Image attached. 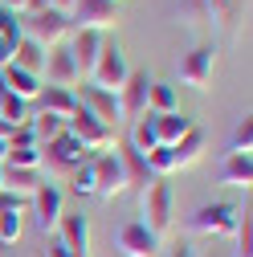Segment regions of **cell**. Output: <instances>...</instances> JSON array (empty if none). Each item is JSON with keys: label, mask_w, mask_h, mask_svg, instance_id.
Returning <instances> with one entry per match:
<instances>
[{"label": "cell", "mask_w": 253, "mask_h": 257, "mask_svg": "<svg viewBox=\"0 0 253 257\" xmlns=\"http://www.w3.org/2000/svg\"><path fill=\"white\" fill-rule=\"evenodd\" d=\"M70 33H74L70 17H61V13H53V9L25 13V17H21V37H25V41H33V45H41V49H53V45H61Z\"/></svg>", "instance_id": "6da1fadb"}, {"label": "cell", "mask_w": 253, "mask_h": 257, "mask_svg": "<svg viewBox=\"0 0 253 257\" xmlns=\"http://www.w3.org/2000/svg\"><path fill=\"white\" fill-rule=\"evenodd\" d=\"M82 164H90V151L70 131H61L57 139L41 143V172L49 168V176H74Z\"/></svg>", "instance_id": "7a4b0ae2"}, {"label": "cell", "mask_w": 253, "mask_h": 257, "mask_svg": "<svg viewBox=\"0 0 253 257\" xmlns=\"http://www.w3.org/2000/svg\"><path fill=\"white\" fill-rule=\"evenodd\" d=\"M139 212H143V224L155 233V237H164L172 229V188L168 180H147L139 188Z\"/></svg>", "instance_id": "3957f363"}, {"label": "cell", "mask_w": 253, "mask_h": 257, "mask_svg": "<svg viewBox=\"0 0 253 257\" xmlns=\"http://www.w3.org/2000/svg\"><path fill=\"white\" fill-rule=\"evenodd\" d=\"M237 224H241V208H237V204H225V200L200 204L192 216H188V229H192V233H204V237H233Z\"/></svg>", "instance_id": "277c9868"}, {"label": "cell", "mask_w": 253, "mask_h": 257, "mask_svg": "<svg viewBox=\"0 0 253 257\" xmlns=\"http://www.w3.org/2000/svg\"><path fill=\"white\" fill-rule=\"evenodd\" d=\"M126 74H131V66H126L122 45H118V41H102V53H98V61H94V70H90L86 86H98V90L118 94V86L126 82Z\"/></svg>", "instance_id": "5b68a950"}, {"label": "cell", "mask_w": 253, "mask_h": 257, "mask_svg": "<svg viewBox=\"0 0 253 257\" xmlns=\"http://www.w3.org/2000/svg\"><path fill=\"white\" fill-rule=\"evenodd\" d=\"M90 172H94V196L114 200L126 192V172H122V159L118 151H98L90 155Z\"/></svg>", "instance_id": "8992f818"}, {"label": "cell", "mask_w": 253, "mask_h": 257, "mask_svg": "<svg viewBox=\"0 0 253 257\" xmlns=\"http://www.w3.org/2000/svg\"><path fill=\"white\" fill-rule=\"evenodd\" d=\"M66 131L86 147V151H110L114 147V126H106V122H98L90 110H74L70 118H66Z\"/></svg>", "instance_id": "52a82bcc"}, {"label": "cell", "mask_w": 253, "mask_h": 257, "mask_svg": "<svg viewBox=\"0 0 253 257\" xmlns=\"http://www.w3.org/2000/svg\"><path fill=\"white\" fill-rule=\"evenodd\" d=\"M147 90H151V78H147V70H131L126 74V82L118 86V118L122 122H135V118H143L147 114Z\"/></svg>", "instance_id": "ba28073f"}, {"label": "cell", "mask_w": 253, "mask_h": 257, "mask_svg": "<svg viewBox=\"0 0 253 257\" xmlns=\"http://www.w3.org/2000/svg\"><path fill=\"white\" fill-rule=\"evenodd\" d=\"M245 9H249V0H200V21L220 29V37H237Z\"/></svg>", "instance_id": "9c48e42d"}, {"label": "cell", "mask_w": 253, "mask_h": 257, "mask_svg": "<svg viewBox=\"0 0 253 257\" xmlns=\"http://www.w3.org/2000/svg\"><path fill=\"white\" fill-rule=\"evenodd\" d=\"M41 82H45V86H61V90H74V86L82 82V74H78V66H74V53L66 49V41L53 45V49H45Z\"/></svg>", "instance_id": "30bf717a"}, {"label": "cell", "mask_w": 253, "mask_h": 257, "mask_svg": "<svg viewBox=\"0 0 253 257\" xmlns=\"http://www.w3.org/2000/svg\"><path fill=\"white\" fill-rule=\"evenodd\" d=\"M74 29H94V33H106V29L118 25V5L110 0H78L74 13H70Z\"/></svg>", "instance_id": "8fae6325"}, {"label": "cell", "mask_w": 253, "mask_h": 257, "mask_svg": "<svg viewBox=\"0 0 253 257\" xmlns=\"http://www.w3.org/2000/svg\"><path fill=\"white\" fill-rule=\"evenodd\" d=\"M102 33H94V29H74V33L66 37V49L74 53V66H78V74H82V82L90 78V70H94V61H98V53H102Z\"/></svg>", "instance_id": "7c38bea8"}, {"label": "cell", "mask_w": 253, "mask_h": 257, "mask_svg": "<svg viewBox=\"0 0 253 257\" xmlns=\"http://www.w3.org/2000/svg\"><path fill=\"white\" fill-rule=\"evenodd\" d=\"M118 253L122 257H160V237L143 220H131L118 229Z\"/></svg>", "instance_id": "4fadbf2b"}, {"label": "cell", "mask_w": 253, "mask_h": 257, "mask_svg": "<svg viewBox=\"0 0 253 257\" xmlns=\"http://www.w3.org/2000/svg\"><path fill=\"white\" fill-rule=\"evenodd\" d=\"M212 66H216V49H212V45H196L192 53L184 57V66H180L184 86H192V90H208V86H212Z\"/></svg>", "instance_id": "5bb4252c"}, {"label": "cell", "mask_w": 253, "mask_h": 257, "mask_svg": "<svg viewBox=\"0 0 253 257\" xmlns=\"http://www.w3.org/2000/svg\"><path fill=\"white\" fill-rule=\"evenodd\" d=\"M61 188L53 184V180H45L37 192H33V216H37V229L49 237L53 229H57V220H61Z\"/></svg>", "instance_id": "9a60e30c"}, {"label": "cell", "mask_w": 253, "mask_h": 257, "mask_svg": "<svg viewBox=\"0 0 253 257\" xmlns=\"http://www.w3.org/2000/svg\"><path fill=\"white\" fill-rule=\"evenodd\" d=\"M78 106L82 110H90L98 122H106V126H118L122 118H118V98L110 90H98V86H86L82 82V94H78Z\"/></svg>", "instance_id": "2e32d148"}, {"label": "cell", "mask_w": 253, "mask_h": 257, "mask_svg": "<svg viewBox=\"0 0 253 257\" xmlns=\"http://www.w3.org/2000/svg\"><path fill=\"white\" fill-rule=\"evenodd\" d=\"M53 233L66 241V249H70L74 257H86V253H90V220H86L82 212H61V220H57Z\"/></svg>", "instance_id": "e0dca14e"}, {"label": "cell", "mask_w": 253, "mask_h": 257, "mask_svg": "<svg viewBox=\"0 0 253 257\" xmlns=\"http://www.w3.org/2000/svg\"><path fill=\"white\" fill-rule=\"evenodd\" d=\"M0 78H5V90H9V94H17V98H25V102H37V94L45 90V82H41L37 74L17 70L13 61H9L5 70H0Z\"/></svg>", "instance_id": "ac0fdd59"}, {"label": "cell", "mask_w": 253, "mask_h": 257, "mask_svg": "<svg viewBox=\"0 0 253 257\" xmlns=\"http://www.w3.org/2000/svg\"><path fill=\"white\" fill-rule=\"evenodd\" d=\"M151 126H155V143H160V147H176L188 135L192 118L180 114V110H172V114H151Z\"/></svg>", "instance_id": "d6986e66"}, {"label": "cell", "mask_w": 253, "mask_h": 257, "mask_svg": "<svg viewBox=\"0 0 253 257\" xmlns=\"http://www.w3.org/2000/svg\"><path fill=\"white\" fill-rule=\"evenodd\" d=\"M45 184V172L37 168H5V188L17 192L21 200H33V192Z\"/></svg>", "instance_id": "ffe728a7"}, {"label": "cell", "mask_w": 253, "mask_h": 257, "mask_svg": "<svg viewBox=\"0 0 253 257\" xmlns=\"http://www.w3.org/2000/svg\"><path fill=\"white\" fill-rule=\"evenodd\" d=\"M220 184H225V188H249L253 184V159L229 151L225 164H220Z\"/></svg>", "instance_id": "44dd1931"}, {"label": "cell", "mask_w": 253, "mask_h": 257, "mask_svg": "<svg viewBox=\"0 0 253 257\" xmlns=\"http://www.w3.org/2000/svg\"><path fill=\"white\" fill-rule=\"evenodd\" d=\"M37 102H41V110H45V114L70 118V114L78 110V94H74V90H61V86H45V90L37 94Z\"/></svg>", "instance_id": "7402d4cb"}, {"label": "cell", "mask_w": 253, "mask_h": 257, "mask_svg": "<svg viewBox=\"0 0 253 257\" xmlns=\"http://www.w3.org/2000/svg\"><path fill=\"white\" fill-rule=\"evenodd\" d=\"M200 151H204V131L192 122V126H188V135L172 147V155H176V172H180V168H192L196 159H200Z\"/></svg>", "instance_id": "603a6c76"}, {"label": "cell", "mask_w": 253, "mask_h": 257, "mask_svg": "<svg viewBox=\"0 0 253 257\" xmlns=\"http://www.w3.org/2000/svg\"><path fill=\"white\" fill-rule=\"evenodd\" d=\"M172 110H180V94H176V86H168V82H151V90H147V114H172Z\"/></svg>", "instance_id": "cb8c5ba5"}, {"label": "cell", "mask_w": 253, "mask_h": 257, "mask_svg": "<svg viewBox=\"0 0 253 257\" xmlns=\"http://www.w3.org/2000/svg\"><path fill=\"white\" fill-rule=\"evenodd\" d=\"M13 66H17V70H29V74H37V78H41V66H45V49L21 37V41H17V49H13Z\"/></svg>", "instance_id": "d4e9b609"}, {"label": "cell", "mask_w": 253, "mask_h": 257, "mask_svg": "<svg viewBox=\"0 0 253 257\" xmlns=\"http://www.w3.org/2000/svg\"><path fill=\"white\" fill-rule=\"evenodd\" d=\"M118 159H122V172H126V188H143V184L151 180V172H147V164H143V155H139L131 143L118 151Z\"/></svg>", "instance_id": "484cf974"}, {"label": "cell", "mask_w": 253, "mask_h": 257, "mask_svg": "<svg viewBox=\"0 0 253 257\" xmlns=\"http://www.w3.org/2000/svg\"><path fill=\"white\" fill-rule=\"evenodd\" d=\"M126 143H131L139 155H147V151H155V147H160V143H155L151 114H143V118H135V122H131V139H126Z\"/></svg>", "instance_id": "4316f807"}, {"label": "cell", "mask_w": 253, "mask_h": 257, "mask_svg": "<svg viewBox=\"0 0 253 257\" xmlns=\"http://www.w3.org/2000/svg\"><path fill=\"white\" fill-rule=\"evenodd\" d=\"M29 126H33L37 143H49V139H57L61 131H66V118H57V114H45V110H37L33 118H29Z\"/></svg>", "instance_id": "83f0119b"}, {"label": "cell", "mask_w": 253, "mask_h": 257, "mask_svg": "<svg viewBox=\"0 0 253 257\" xmlns=\"http://www.w3.org/2000/svg\"><path fill=\"white\" fill-rule=\"evenodd\" d=\"M29 118V102L25 98H17V94H5V98H0V122H9V126H25Z\"/></svg>", "instance_id": "f1b7e54d"}, {"label": "cell", "mask_w": 253, "mask_h": 257, "mask_svg": "<svg viewBox=\"0 0 253 257\" xmlns=\"http://www.w3.org/2000/svg\"><path fill=\"white\" fill-rule=\"evenodd\" d=\"M143 164H147V172H151L155 180H164V176L176 172V155H172V147H155V151L143 155Z\"/></svg>", "instance_id": "f546056e"}, {"label": "cell", "mask_w": 253, "mask_h": 257, "mask_svg": "<svg viewBox=\"0 0 253 257\" xmlns=\"http://www.w3.org/2000/svg\"><path fill=\"white\" fill-rule=\"evenodd\" d=\"M5 168H37L41 172V147H9Z\"/></svg>", "instance_id": "4dcf8cb0"}, {"label": "cell", "mask_w": 253, "mask_h": 257, "mask_svg": "<svg viewBox=\"0 0 253 257\" xmlns=\"http://www.w3.org/2000/svg\"><path fill=\"white\" fill-rule=\"evenodd\" d=\"M25 233V224H21V212H0V245L13 249Z\"/></svg>", "instance_id": "1f68e13d"}, {"label": "cell", "mask_w": 253, "mask_h": 257, "mask_svg": "<svg viewBox=\"0 0 253 257\" xmlns=\"http://www.w3.org/2000/svg\"><path fill=\"white\" fill-rule=\"evenodd\" d=\"M249 147H253V118L245 114V118L237 122V131H233V143H229V151H237V155H249Z\"/></svg>", "instance_id": "d6a6232c"}, {"label": "cell", "mask_w": 253, "mask_h": 257, "mask_svg": "<svg viewBox=\"0 0 253 257\" xmlns=\"http://www.w3.org/2000/svg\"><path fill=\"white\" fill-rule=\"evenodd\" d=\"M233 237H237V257H253V220L249 216H241Z\"/></svg>", "instance_id": "836d02e7"}, {"label": "cell", "mask_w": 253, "mask_h": 257, "mask_svg": "<svg viewBox=\"0 0 253 257\" xmlns=\"http://www.w3.org/2000/svg\"><path fill=\"white\" fill-rule=\"evenodd\" d=\"M0 37H5V41H21V17L17 13H9V9H0Z\"/></svg>", "instance_id": "e575fe53"}, {"label": "cell", "mask_w": 253, "mask_h": 257, "mask_svg": "<svg viewBox=\"0 0 253 257\" xmlns=\"http://www.w3.org/2000/svg\"><path fill=\"white\" fill-rule=\"evenodd\" d=\"M70 184H74L78 196H94V172H90V164H82V168L70 176Z\"/></svg>", "instance_id": "d590c367"}, {"label": "cell", "mask_w": 253, "mask_h": 257, "mask_svg": "<svg viewBox=\"0 0 253 257\" xmlns=\"http://www.w3.org/2000/svg\"><path fill=\"white\" fill-rule=\"evenodd\" d=\"M0 9H9V13H17V17H25V13H41L45 0H0Z\"/></svg>", "instance_id": "8d00e7d4"}, {"label": "cell", "mask_w": 253, "mask_h": 257, "mask_svg": "<svg viewBox=\"0 0 253 257\" xmlns=\"http://www.w3.org/2000/svg\"><path fill=\"white\" fill-rule=\"evenodd\" d=\"M25 208V200L17 196V192H9V188H0V212H21Z\"/></svg>", "instance_id": "74e56055"}, {"label": "cell", "mask_w": 253, "mask_h": 257, "mask_svg": "<svg viewBox=\"0 0 253 257\" xmlns=\"http://www.w3.org/2000/svg\"><path fill=\"white\" fill-rule=\"evenodd\" d=\"M45 257H74V253L66 249V241H61V237L53 233V237H49V249H45Z\"/></svg>", "instance_id": "f35d334b"}, {"label": "cell", "mask_w": 253, "mask_h": 257, "mask_svg": "<svg viewBox=\"0 0 253 257\" xmlns=\"http://www.w3.org/2000/svg\"><path fill=\"white\" fill-rule=\"evenodd\" d=\"M74 5H78V0H45V9H53V13H61V17H70Z\"/></svg>", "instance_id": "ab89813d"}, {"label": "cell", "mask_w": 253, "mask_h": 257, "mask_svg": "<svg viewBox=\"0 0 253 257\" xmlns=\"http://www.w3.org/2000/svg\"><path fill=\"white\" fill-rule=\"evenodd\" d=\"M168 257H196V253H192V245H176Z\"/></svg>", "instance_id": "60d3db41"}, {"label": "cell", "mask_w": 253, "mask_h": 257, "mask_svg": "<svg viewBox=\"0 0 253 257\" xmlns=\"http://www.w3.org/2000/svg\"><path fill=\"white\" fill-rule=\"evenodd\" d=\"M5 159H9V139H0V168H5Z\"/></svg>", "instance_id": "b9f144b4"}, {"label": "cell", "mask_w": 253, "mask_h": 257, "mask_svg": "<svg viewBox=\"0 0 253 257\" xmlns=\"http://www.w3.org/2000/svg\"><path fill=\"white\" fill-rule=\"evenodd\" d=\"M5 94H9V90H5V78H0V98H5Z\"/></svg>", "instance_id": "7bdbcfd3"}, {"label": "cell", "mask_w": 253, "mask_h": 257, "mask_svg": "<svg viewBox=\"0 0 253 257\" xmlns=\"http://www.w3.org/2000/svg\"><path fill=\"white\" fill-rule=\"evenodd\" d=\"M0 188H5V168H0Z\"/></svg>", "instance_id": "ee69618b"}, {"label": "cell", "mask_w": 253, "mask_h": 257, "mask_svg": "<svg viewBox=\"0 0 253 257\" xmlns=\"http://www.w3.org/2000/svg\"><path fill=\"white\" fill-rule=\"evenodd\" d=\"M110 5H126V0H110Z\"/></svg>", "instance_id": "f6af8a7d"}]
</instances>
